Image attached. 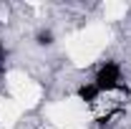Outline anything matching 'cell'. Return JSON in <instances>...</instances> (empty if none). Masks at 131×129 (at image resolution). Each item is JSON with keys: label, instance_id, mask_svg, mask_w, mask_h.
Listing matches in <instances>:
<instances>
[{"label": "cell", "instance_id": "cell-1", "mask_svg": "<svg viewBox=\"0 0 131 129\" xmlns=\"http://www.w3.org/2000/svg\"><path fill=\"white\" fill-rule=\"evenodd\" d=\"M121 66L114 63V61H106V63L101 66L96 71V79H93V84H96V89L103 94V91H114V89H118L121 86Z\"/></svg>", "mask_w": 131, "mask_h": 129}, {"label": "cell", "instance_id": "cell-2", "mask_svg": "<svg viewBox=\"0 0 131 129\" xmlns=\"http://www.w3.org/2000/svg\"><path fill=\"white\" fill-rule=\"evenodd\" d=\"M76 96L81 99V101H86V104H93V101H96V99L101 96V91L96 89V84L91 81V84H83V86H78Z\"/></svg>", "mask_w": 131, "mask_h": 129}, {"label": "cell", "instance_id": "cell-3", "mask_svg": "<svg viewBox=\"0 0 131 129\" xmlns=\"http://www.w3.org/2000/svg\"><path fill=\"white\" fill-rule=\"evenodd\" d=\"M53 41H56V38H53L50 31H38L35 33V43H38V46H53Z\"/></svg>", "mask_w": 131, "mask_h": 129}, {"label": "cell", "instance_id": "cell-4", "mask_svg": "<svg viewBox=\"0 0 131 129\" xmlns=\"http://www.w3.org/2000/svg\"><path fill=\"white\" fill-rule=\"evenodd\" d=\"M3 61H5V46H3V41H0V66H3Z\"/></svg>", "mask_w": 131, "mask_h": 129}]
</instances>
